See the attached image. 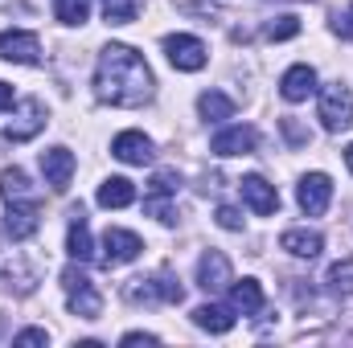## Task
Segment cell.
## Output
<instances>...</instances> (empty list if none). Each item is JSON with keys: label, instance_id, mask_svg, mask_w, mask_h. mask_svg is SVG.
Listing matches in <instances>:
<instances>
[{"label": "cell", "instance_id": "cell-1", "mask_svg": "<svg viewBox=\"0 0 353 348\" xmlns=\"http://www.w3.org/2000/svg\"><path fill=\"white\" fill-rule=\"evenodd\" d=\"M94 94L111 107H140L152 98V70L132 45H107L99 54Z\"/></svg>", "mask_w": 353, "mask_h": 348}, {"label": "cell", "instance_id": "cell-2", "mask_svg": "<svg viewBox=\"0 0 353 348\" xmlns=\"http://www.w3.org/2000/svg\"><path fill=\"white\" fill-rule=\"evenodd\" d=\"M123 295L132 303H181L185 299V287L176 283L173 270H157L152 279H132L123 287Z\"/></svg>", "mask_w": 353, "mask_h": 348}, {"label": "cell", "instance_id": "cell-3", "mask_svg": "<svg viewBox=\"0 0 353 348\" xmlns=\"http://www.w3.org/2000/svg\"><path fill=\"white\" fill-rule=\"evenodd\" d=\"M62 287H66V303H70V312H74L79 320H99L103 295L94 291V283H90L79 266H66V270H62Z\"/></svg>", "mask_w": 353, "mask_h": 348}, {"label": "cell", "instance_id": "cell-4", "mask_svg": "<svg viewBox=\"0 0 353 348\" xmlns=\"http://www.w3.org/2000/svg\"><path fill=\"white\" fill-rule=\"evenodd\" d=\"M321 123H325V131H345L353 123V90L345 83H329V87L321 90Z\"/></svg>", "mask_w": 353, "mask_h": 348}, {"label": "cell", "instance_id": "cell-5", "mask_svg": "<svg viewBox=\"0 0 353 348\" xmlns=\"http://www.w3.org/2000/svg\"><path fill=\"white\" fill-rule=\"evenodd\" d=\"M41 127H46V102L41 98H21L17 111H12V119H8V127H4V140L8 144H25Z\"/></svg>", "mask_w": 353, "mask_h": 348}, {"label": "cell", "instance_id": "cell-6", "mask_svg": "<svg viewBox=\"0 0 353 348\" xmlns=\"http://www.w3.org/2000/svg\"><path fill=\"white\" fill-rule=\"evenodd\" d=\"M165 54H169V62H173L176 70H185V74H193V70H201V66L210 62L205 41H197V37H189V33H169V37H165Z\"/></svg>", "mask_w": 353, "mask_h": 348}, {"label": "cell", "instance_id": "cell-7", "mask_svg": "<svg viewBox=\"0 0 353 348\" xmlns=\"http://www.w3.org/2000/svg\"><path fill=\"white\" fill-rule=\"evenodd\" d=\"M296 201H300V209L308 217H321L329 209V201H333V180L325 173H308L300 180V188H296Z\"/></svg>", "mask_w": 353, "mask_h": 348}, {"label": "cell", "instance_id": "cell-8", "mask_svg": "<svg viewBox=\"0 0 353 348\" xmlns=\"http://www.w3.org/2000/svg\"><path fill=\"white\" fill-rule=\"evenodd\" d=\"M0 58L4 62H17V66H37L41 62V41L33 33L8 29V33H0Z\"/></svg>", "mask_w": 353, "mask_h": 348}, {"label": "cell", "instance_id": "cell-9", "mask_svg": "<svg viewBox=\"0 0 353 348\" xmlns=\"http://www.w3.org/2000/svg\"><path fill=\"white\" fill-rule=\"evenodd\" d=\"M74 168H79V160H74L70 148H50V152H41V173H46V184H50L54 193H66V188H70Z\"/></svg>", "mask_w": 353, "mask_h": 348}, {"label": "cell", "instance_id": "cell-10", "mask_svg": "<svg viewBox=\"0 0 353 348\" xmlns=\"http://www.w3.org/2000/svg\"><path fill=\"white\" fill-rule=\"evenodd\" d=\"M37 226H41V201H17V205H8L4 230H8V238H12V242L33 238V234H37Z\"/></svg>", "mask_w": 353, "mask_h": 348}, {"label": "cell", "instance_id": "cell-11", "mask_svg": "<svg viewBox=\"0 0 353 348\" xmlns=\"http://www.w3.org/2000/svg\"><path fill=\"white\" fill-rule=\"evenodd\" d=\"M144 242L132 230H107L103 234V266H123V262L140 259Z\"/></svg>", "mask_w": 353, "mask_h": 348}, {"label": "cell", "instance_id": "cell-12", "mask_svg": "<svg viewBox=\"0 0 353 348\" xmlns=\"http://www.w3.org/2000/svg\"><path fill=\"white\" fill-rule=\"evenodd\" d=\"M255 144H259V135H255V127H226V131H218L214 140H210V152H218V156H247V152H255Z\"/></svg>", "mask_w": 353, "mask_h": 348}, {"label": "cell", "instance_id": "cell-13", "mask_svg": "<svg viewBox=\"0 0 353 348\" xmlns=\"http://www.w3.org/2000/svg\"><path fill=\"white\" fill-rule=\"evenodd\" d=\"M111 156L123 164H152V140L144 131H119L111 144Z\"/></svg>", "mask_w": 353, "mask_h": 348}, {"label": "cell", "instance_id": "cell-14", "mask_svg": "<svg viewBox=\"0 0 353 348\" xmlns=\"http://www.w3.org/2000/svg\"><path fill=\"white\" fill-rule=\"evenodd\" d=\"M230 283V259L222 250H205L197 259V287L201 291H222Z\"/></svg>", "mask_w": 353, "mask_h": 348}, {"label": "cell", "instance_id": "cell-15", "mask_svg": "<svg viewBox=\"0 0 353 348\" xmlns=\"http://www.w3.org/2000/svg\"><path fill=\"white\" fill-rule=\"evenodd\" d=\"M243 201L259 213V217H267V213H275L279 209V193H275V184H267L263 176H243Z\"/></svg>", "mask_w": 353, "mask_h": 348}, {"label": "cell", "instance_id": "cell-16", "mask_svg": "<svg viewBox=\"0 0 353 348\" xmlns=\"http://www.w3.org/2000/svg\"><path fill=\"white\" fill-rule=\"evenodd\" d=\"M312 90H316V70H312V66H292V70L279 78V94H283L288 102H304Z\"/></svg>", "mask_w": 353, "mask_h": 348}, {"label": "cell", "instance_id": "cell-17", "mask_svg": "<svg viewBox=\"0 0 353 348\" xmlns=\"http://www.w3.org/2000/svg\"><path fill=\"white\" fill-rule=\"evenodd\" d=\"M279 250H288V254H296V259H316V254L325 250V238H321L316 230H283Z\"/></svg>", "mask_w": 353, "mask_h": 348}, {"label": "cell", "instance_id": "cell-18", "mask_svg": "<svg viewBox=\"0 0 353 348\" xmlns=\"http://www.w3.org/2000/svg\"><path fill=\"white\" fill-rule=\"evenodd\" d=\"M66 250H70V259H74V262H90V259H94V246H90V230H87V217H83V209H74V213H70Z\"/></svg>", "mask_w": 353, "mask_h": 348}, {"label": "cell", "instance_id": "cell-19", "mask_svg": "<svg viewBox=\"0 0 353 348\" xmlns=\"http://www.w3.org/2000/svg\"><path fill=\"white\" fill-rule=\"evenodd\" d=\"M132 201H136V184L128 176H107L99 184V205L103 209H128Z\"/></svg>", "mask_w": 353, "mask_h": 348}, {"label": "cell", "instance_id": "cell-20", "mask_svg": "<svg viewBox=\"0 0 353 348\" xmlns=\"http://www.w3.org/2000/svg\"><path fill=\"white\" fill-rule=\"evenodd\" d=\"M230 307L243 312V316H259V312H263V287H259L255 279L234 283V287H230Z\"/></svg>", "mask_w": 353, "mask_h": 348}, {"label": "cell", "instance_id": "cell-21", "mask_svg": "<svg viewBox=\"0 0 353 348\" xmlns=\"http://www.w3.org/2000/svg\"><path fill=\"white\" fill-rule=\"evenodd\" d=\"M0 197H4L8 205H17V201H41V197L33 193L29 176L21 173V168H4V173H0Z\"/></svg>", "mask_w": 353, "mask_h": 348}, {"label": "cell", "instance_id": "cell-22", "mask_svg": "<svg viewBox=\"0 0 353 348\" xmlns=\"http://www.w3.org/2000/svg\"><path fill=\"white\" fill-rule=\"evenodd\" d=\"M193 324H197V328H205V332H214V336H226V332L234 328V316H230L226 307H214V303H201V307L193 312Z\"/></svg>", "mask_w": 353, "mask_h": 348}, {"label": "cell", "instance_id": "cell-23", "mask_svg": "<svg viewBox=\"0 0 353 348\" xmlns=\"http://www.w3.org/2000/svg\"><path fill=\"white\" fill-rule=\"evenodd\" d=\"M197 111H201V119L222 123V119H230V115H234V98H230V94H222V90H205V94L197 98Z\"/></svg>", "mask_w": 353, "mask_h": 348}, {"label": "cell", "instance_id": "cell-24", "mask_svg": "<svg viewBox=\"0 0 353 348\" xmlns=\"http://www.w3.org/2000/svg\"><path fill=\"white\" fill-rule=\"evenodd\" d=\"M325 283H329V291H333V295H341V299L353 295V259L337 262V266L329 270V279H325Z\"/></svg>", "mask_w": 353, "mask_h": 348}, {"label": "cell", "instance_id": "cell-25", "mask_svg": "<svg viewBox=\"0 0 353 348\" xmlns=\"http://www.w3.org/2000/svg\"><path fill=\"white\" fill-rule=\"evenodd\" d=\"M54 12H58V21H62V25H83V21L90 17V4H87V0H58V4H54Z\"/></svg>", "mask_w": 353, "mask_h": 348}, {"label": "cell", "instance_id": "cell-26", "mask_svg": "<svg viewBox=\"0 0 353 348\" xmlns=\"http://www.w3.org/2000/svg\"><path fill=\"white\" fill-rule=\"evenodd\" d=\"M136 12H140V0H107V8H103L107 25H128Z\"/></svg>", "mask_w": 353, "mask_h": 348}, {"label": "cell", "instance_id": "cell-27", "mask_svg": "<svg viewBox=\"0 0 353 348\" xmlns=\"http://www.w3.org/2000/svg\"><path fill=\"white\" fill-rule=\"evenodd\" d=\"M144 213H148V217H157V221H165V226H173V221H176L173 201H169V197H157V193H148V197H144Z\"/></svg>", "mask_w": 353, "mask_h": 348}, {"label": "cell", "instance_id": "cell-28", "mask_svg": "<svg viewBox=\"0 0 353 348\" xmlns=\"http://www.w3.org/2000/svg\"><path fill=\"white\" fill-rule=\"evenodd\" d=\"M267 41H288V37H296L300 33V21L296 17H275V21H267Z\"/></svg>", "mask_w": 353, "mask_h": 348}, {"label": "cell", "instance_id": "cell-29", "mask_svg": "<svg viewBox=\"0 0 353 348\" xmlns=\"http://www.w3.org/2000/svg\"><path fill=\"white\" fill-rule=\"evenodd\" d=\"M176 188H181V176L173 168H161V173L148 180V193H157V197H176Z\"/></svg>", "mask_w": 353, "mask_h": 348}, {"label": "cell", "instance_id": "cell-30", "mask_svg": "<svg viewBox=\"0 0 353 348\" xmlns=\"http://www.w3.org/2000/svg\"><path fill=\"white\" fill-rule=\"evenodd\" d=\"M279 131H283V140H288L292 148H304V144L312 140V131H308V127H300L292 115H283V119H279Z\"/></svg>", "mask_w": 353, "mask_h": 348}, {"label": "cell", "instance_id": "cell-31", "mask_svg": "<svg viewBox=\"0 0 353 348\" xmlns=\"http://www.w3.org/2000/svg\"><path fill=\"white\" fill-rule=\"evenodd\" d=\"M214 217H218V226H222V230H243V213H239L234 205H218V213H214Z\"/></svg>", "mask_w": 353, "mask_h": 348}, {"label": "cell", "instance_id": "cell-32", "mask_svg": "<svg viewBox=\"0 0 353 348\" xmlns=\"http://www.w3.org/2000/svg\"><path fill=\"white\" fill-rule=\"evenodd\" d=\"M333 33H337V37H345V41H353V8H345V12H337V17H333Z\"/></svg>", "mask_w": 353, "mask_h": 348}, {"label": "cell", "instance_id": "cell-33", "mask_svg": "<svg viewBox=\"0 0 353 348\" xmlns=\"http://www.w3.org/2000/svg\"><path fill=\"white\" fill-rule=\"evenodd\" d=\"M50 340V332H41V328H25V332H17V345H46Z\"/></svg>", "mask_w": 353, "mask_h": 348}, {"label": "cell", "instance_id": "cell-34", "mask_svg": "<svg viewBox=\"0 0 353 348\" xmlns=\"http://www.w3.org/2000/svg\"><path fill=\"white\" fill-rule=\"evenodd\" d=\"M157 340H161V336H152V332H128V336H123V340H119V345H157Z\"/></svg>", "mask_w": 353, "mask_h": 348}, {"label": "cell", "instance_id": "cell-35", "mask_svg": "<svg viewBox=\"0 0 353 348\" xmlns=\"http://www.w3.org/2000/svg\"><path fill=\"white\" fill-rule=\"evenodd\" d=\"M8 102H12V87H8V83H0V111H4Z\"/></svg>", "mask_w": 353, "mask_h": 348}, {"label": "cell", "instance_id": "cell-36", "mask_svg": "<svg viewBox=\"0 0 353 348\" xmlns=\"http://www.w3.org/2000/svg\"><path fill=\"white\" fill-rule=\"evenodd\" d=\"M345 164H350V173H353V144L345 148Z\"/></svg>", "mask_w": 353, "mask_h": 348}]
</instances>
